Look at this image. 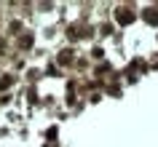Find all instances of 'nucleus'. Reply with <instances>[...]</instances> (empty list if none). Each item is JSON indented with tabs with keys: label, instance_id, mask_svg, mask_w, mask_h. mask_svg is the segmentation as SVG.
Listing matches in <instances>:
<instances>
[{
	"label": "nucleus",
	"instance_id": "nucleus-3",
	"mask_svg": "<svg viewBox=\"0 0 158 147\" xmlns=\"http://www.w3.org/2000/svg\"><path fill=\"white\" fill-rule=\"evenodd\" d=\"M11 83H14V78H11V75H3V78H0V91L11 88Z\"/></svg>",
	"mask_w": 158,
	"mask_h": 147
},
{
	"label": "nucleus",
	"instance_id": "nucleus-4",
	"mask_svg": "<svg viewBox=\"0 0 158 147\" xmlns=\"http://www.w3.org/2000/svg\"><path fill=\"white\" fill-rule=\"evenodd\" d=\"M145 22H150V24H158V11H145Z\"/></svg>",
	"mask_w": 158,
	"mask_h": 147
},
{
	"label": "nucleus",
	"instance_id": "nucleus-2",
	"mask_svg": "<svg viewBox=\"0 0 158 147\" xmlns=\"http://www.w3.org/2000/svg\"><path fill=\"white\" fill-rule=\"evenodd\" d=\"M118 22L121 24H129V22H134V14L129 8H118Z\"/></svg>",
	"mask_w": 158,
	"mask_h": 147
},
{
	"label": "nucleus",
	"instance_id": "nucleus-1",
	"mask_svg": "<svg viewBox=\"0 0 158 147\" xmlns=\"http://www.w3.org/2000/svg\"><path fill=\"white\" fill-rule=\"evenodd\" d=\"M16 46H19V48H22V51L32 48V35H30V32H24V35H22V38H19V40H16Z\"/></svg>",
	"mask_w": 158,
	"mask_h": 147
}]
</instances>
